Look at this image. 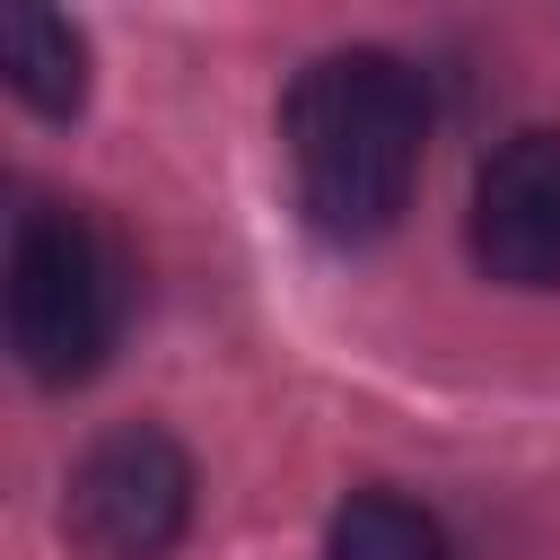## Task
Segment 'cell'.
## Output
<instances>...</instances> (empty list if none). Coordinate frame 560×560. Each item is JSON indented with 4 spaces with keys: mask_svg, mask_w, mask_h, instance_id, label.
I'll use <instances>...</instances> for the list:
<instances>
[{
    "mask_svg": "<svg viewBox=\"0 0 560 560\" xmlns=\"http://www.w3.org/2000/svg\"><path fill=\"white\" fill-rule=\"evenodd\" d=\"M280 149H289V184H298L306 228L332 245H368L402 219V201L420 184L429 88L385 44L315 52L280 96Z\"/></svg>",
    "mask_w": 560,
    "mask_h": 560,
    "instance_id": "obj_1",
    "label": "cell"
},
{
    "mask_svg": "<svg viewBox=\"0 0 560 560\" xmlns=\"http://www.w3.org/2000/svg\"><path fill=\"white\" fill-rule=\"evenodd\" d=\"M0 298H9V350L35 385H79L114 350V324H122L114 254L88 228V210H70L52 192H26L9 210Z\"/></svg>",
    "mask_w": 560,
    "mask_h": 560,
    "instance_id": "obj_2",
    "label": "cell"
},
{
    "mask_svg": "<svg viewBox=\"0 0 560 560\" xmlns=\"http://www.w3.org/2000/svg\"><path fill=\"white\" fill-rule=\"evenodd\" d=\"M184 525H192V455L166 429L122 420L70 455L61 534L79 560H166Z\"/></svg>",
    "mask_w": 560,
    "mask_h": 560,
    "instance_id": "obj_3",
    "label": "cell"
},
{
    "mask_svg": "<svg viewBox=\"0 0 560 560\" xmlns=\"http://www.w3.org/2000/svg\"><path fill=\"white\" fill-rule=\"evenodd\" d=\"M464 245L499 289H560V122L508 131L481 158Z\"/></svg>",
    "mask_w": 560,
    "mask_h": 560,
    "instance_id": "obj_4",
    "label": "cell"
},
{
    "mask_svg": "<svg viewBox=\"0 0 560 560\" xmlns=\"http://www.w3.org/2000/svg\"><path fill=\"white\" fill-rule=\"evenodd\" d=\"M0 70H9L18 105L52 114V122H70L88 105V35L44 0H9L0 9Z\"/></svg>",
    "mask_w": 560,
    "mask_h": 560,
    "instance_id": "obj_5",
    "label": "cell"
},
{
    "mask_svg": "<svg viewBox=\"0 0 560 560\" xmlns=\"http://www.w3.org/2000/svg\"><path fill=\"white\" fill-rule=\"evenodd\" d=\"M324 560H455V542H446V525L420 499H402V490L376 481V490H350L332 508Z\"/></svg>",
    "mask_w": 560,
    "mask_h": 560,
    "instance_id": "obj_6",
    "label": "cell"
}]
</instances>
